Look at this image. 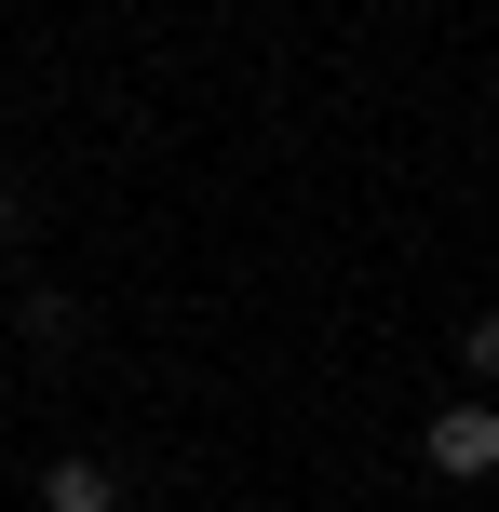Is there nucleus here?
<instances>
[{
  "label": "nucleus",
  "mask_w": 499,
  "mask_h": 512,
  "mask_svg": "<svg viewBox=\"0 0 499 512\" xmlns=\"http://www.w3.org/2000/svg\"><path fill=\"white\" fill-rule=\"evenodd\" d=\"M419 459L446 472V486H486V472H499V405H432Z\"/></svg>",
  "instance_id": "1"
},
{
  "label": "nucleus",
  "mask_w": 499,
  "mask_h": 512,
  "mask_svg": "<svg viewBox=\"0 0 499 512\" xmlns=\"http://www.w3.org/2000/svg\"><path fill=\"white\" fill-rule=\"evenodd\" d=\"M459 364H473V378H499V310H473V337H459Z\"/></svg>",
  "instance_id": "3"
},
{
  "label": "nucleus",
  "mask_w": 499,
  "mask_h": 512,
  "mask_svg": "<svg viewBox=\"0 0 499 512\" xmlns=\"http://www.w3.org/2000/svg\"><path fill=\"white\" fill-rule=\"evenodd\" d=\"M0 243H14V189H0Z\"/></svg>",
  "instance_id": "4"
},
{
  "label": "nucleus",
  "mask_w": 499,
  "mask_h": 512,
  "mask_svg": "<svg viewBox=\"0 0 499 512\" xmlns=\"http://www.w3.org/2000/svg\"><path fill=\"white\" fill-rule=\"evenodd\" d=\"M41 512H122V472H108V459H54L41 472Z\"/></svg>",
  "instance_id": "2"
}]
</instances>
